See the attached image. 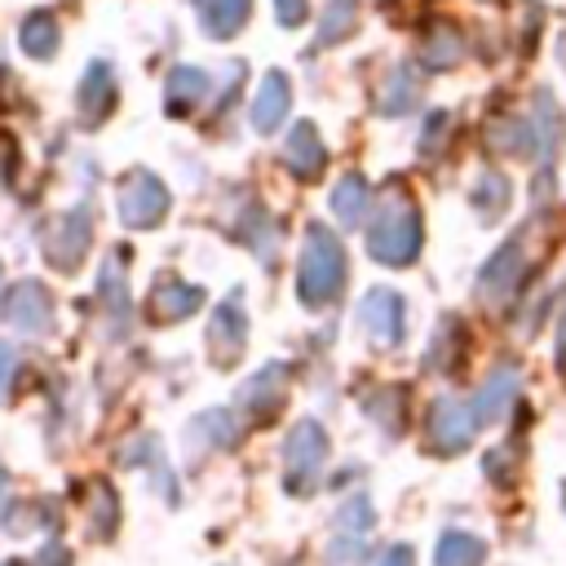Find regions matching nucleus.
I'll list each match as a JSON object with an SVG mask.
<instances>
[{"instance_id":"f3484780","label":"nucleus","mask_w":566,"mask_h":566,"mask_svg":"<svg viewBox=\"0 0 566 566\" xmlns=\"http://www.w3.org/2000/svg\"><path fill=\"white\" fill-rule=\"evenodd\" d=\"M203 97H208V75L199 66H172L168 71V84H164L168 115H190Z\"/></svg>"},{"instance_id":"b1692460","label":"nucleus","mask_w":566,"mask_h":566,"mask_svg":"<svg viewBox=\"0 0 566 566\" xmlns=\"http://www.w3.org/2000/svg\"><path fill=\"white\" fill-rule=\"evenodd\" d=\"M358 22V0H327L323 4V18H318V35L314 44L327 49V44H340Z\"/></svg>"},{"instance_id":"6ab92c4d","label":"nucleus","mask_w":566,"mask_h":566,"mask_svg":"<svg viewBox=\"0 0 566 566\" xmlns=\"http://www.w3.org/2000/svg\"><path fill=\"white\" fill-rule=\"evenodd\" d=\"M283 380H287V371H283L279 363L261 367V371L243 385V394H239V402L248 407V416H270V411L283 402Z\"/></svg>"},{"instance_id":"f03ea898","label":"nucleus","mask_w":566,"mask_h":566,"mask_svg":"<svg viewBox=\"0 0 566 566\" xmlns=\"http://www.w3.org/2000/svg\"><path fill=\"white\" fill-rule=\"evenodd\" d=\"M367 248H371V256L380 265L416 261V252H420V212H416V203L402 190H394L385 199V208L376 212V221L367 230Z\"/></svg>"},{"instance_id":"4c0bfd02","label":"nucleus","mask_w":566,"mask_h":566,"mask_svg":"<svg viewBox=\"0 0 566 566\" xmlns=\"http://www.w3.org/2000/svg\"><path fill=\"white\" fill-rule=\"evenodd\" d=\"M562 500H566V491H562Z\"/></svg>"},{"instance_id":"423d86ee","label":"nucleus","mask_w":566,"mask_h":566,"mask_svg":"<svg viewBox=\"0 0 566 566\" xmlns=\"http://www.w3.org/2000/svg\"><path fill=\"white\" fill-rule=\"evenodd\" d=\"M367 535H371V500L367 495H354L340 504L336 522H332V539H327V562L332 566H349L363 557L367 548Z\"/></svg>"},{"instance_id":"7c9ffc66","label":"nucleus","mask_w":566,"mask_h":566,"mask_svg":"<svg viewBox=\"0 0 566 566\" xmlns=\"http://www.w3.org/2000/svg\"><path fill=\"white\" fill-rule=\"evenodd\" d=\"M451 124V115L447 111H433L429 115V133H420V155H433L438 146H442V128Z\"/></svg>"},{"instance_id":"c9c22d12","label":"nucleus","mask_w":566,"mask_h":566,"mask_svg":"<svg viewBox=\"0 0 566 566\" xmlns=\"http://www.w3.org/2000/svg\"><path fill=\"white\" fill-rule=\"evenodd\" d=\"M557 363L566 371V314H562V332H557Z\"/></svg>"},{"instance_id":"473e14b6","label":"nucleus","mask_w":566,"mask_h":566,"mask_svg":"<svg viewBox=\"0 0 566 566\" xmlns=\"http://www.w3.org/2000/svg\"><path fill=\"white\" fill-rule=\"evenodd\" d=\"M305 13H310V4H305V0H274V18H279L283 27H301V22H305Z\"/></svg>"},{"instance_id":"412c9836","label":"nucleus","mask_w":566,"mask_h":566,"mask_svg":"<svg viewBox=\"0 0 566 566\" xmlns=\"http://www.w3.org/2000/svg\"><path fill=\"white\" fill-rule=\"evenodd\" d=\"M18 44H22V53H31L40 62L53 57L57 53V18L49 9H31L18 27Z\"/></svg>"},{"instance_id":"ddd939ff","label":"nucleus","mask_w":566,"mask_h":566,"mask_svg":"<svg viewBox=\"0 0 566 566\" xmlns=\"http://www.w3.org/2000/svg\"><path fill=\"white\" fill-rule=\"evenodd\" d=\"M283 164L296 172V177H318V168L327 164V150H323V137L310 119L292 124L287 142H283Z\"/></svg>"},{"instance_id":"39448f33","label":"nucleus","mask_w":566,"mask_h":566,"mask_svg":"<svg viewBox=\"0 0 566 566\" xmlns=\"http://www.w3.org/2000/svg\"><path fill=\"white\" fill-rule=\"evenodd\" d=\"M88 243H93V208L75 203L66 208L62 217H53L49 234H44V261L62 274L80 270V261L88 256Z\"/></svg>"},{"instance_id":"4be33fe9","label":"nucleus","mask_w":566,"mask_h":566,"mask_svg":"<svg viewBox=\"0 0 566 566\" xmlns=\"http://www.w3.org/2000/svg\"><path fill=\"white\" fill-rule=\"evenodd\" d=\"M416 102H420V80H416V71H411V66H394L389 80H385V88H380V111H385V115H407Z\"/></svg>"},{"instance_id":"a878e982","label":"nucleus","mask_w":566,"mask_h":566,"mask_svg":"<svg viewBox=\"0 0 566 566\" xmlns=\"http://www.w3.org/2000/svg\"><path fill=\"white\" fill-rule=\"evenodd\" d=\"M57 526V509L44 504V500H27L18 509L4 513V531L9 535H27V531H53Z\"/></svg>"},{"instance_id":"dca6fc26","label":"nucleus","mask_w":566,"mask_h":566,"mask_svg":"<svg viewBox=\"0 0 566 566\" xmlns=\"http://www.w3.org/2000/svg\"><path fill=\"white\" fill-rule=\"evenodd\" d=\"M513 394H517V371H513V367H500V371H491V380L482 385V394L469 402V411H473V424L482 429V424L500 420V416L509 411Z\"/></svg>"},{"instance_id":"7ed1b4c3","label":"nucleus","mask_w":566,"mask_h":566,"mask_svg":"<svg viewBox=\"0 0 566 566\" xmlns=\"http://www.w3.org/2000/svg\"><path fill=\"white\" fill-rule=\"evenodd\" d=\"M327 464V433L318 420H296L283 438V486L292 495H305Z\"/></svg>"},{"instance_id":"e433bc0d","label":"nucleus","mask_w":566,"mask_h":566,"mask_svg":"<svg viewBox=\"0 0 566 566\" xmlns=\"http://www.w3.org/2000/svg\"><path fill=\"white\" fill-rule=\"evenodd\" d=\"M4 495H9V469L0 464V504H4Z\"/></svg>"},{"instance_id":"cd10ccee","label":"nucleus","mask_w":566,"mask_h":566,"mask_svg":"<svg viewBox=\"0 0 566 566\" xmlns=\"http://www.w3.org/2000/svg\"><path fill=\"white\" fill-rule=\"evenodd\" d=\"M420 57H424L429 71H447L451 62H460V31L442 22V27L424 40V53H420Z\"/></svg>"},{"instance_id":"c756f323","label":"nucleus","mask_w":566,"mask_h":566,"mask_svg":"<svg viewBox=\"0 0 566 566\" xmlns=\"http://www.w3.org/2000/svg\"><path fill=\"white\" fill-rule=\"evenodd\" d=\"M195 433H203V438H212V447H230V442L239 438V429H234V420H230V411H203V416L195 420Z\"/></svg>"},{"instance_id":"2eb2a0df","label":"nucleus","mask_w":566,"mask_h":566,"mask_svg":"<svg viewBox=\"0 0 566 566\" xmlns=\"http://www.w3.org/2000/svg\"><path fill=\"white\" fill-rule=\"evenodd\" d=\"M287 102H292L287 75L270 71V75L261 80L256 97H252V128H256V133H274V128L283 124V115H287Z\"/></svg>"},{"instance_id":"f8f14e48","label":"nucleus","mask_w":566,"mask_h":566,"mask_svg":"<svg viewBox=\"0 0 566 566\" xmlns=\"http://www.w3.org/2000/svg\"><path fill=\"white\" fill-rule=\"evenodd\" d=\"M522 270H526V252H522V243L513 239V243H504L486 265H482V296L486 301H504L517 283H522Z\"/></svg>"},{"instance_id":"5701e85b","label":"nucleus","mask_w":566,"mask_h":566,"mask_svg":"<svg viewBox=\"0 0 566 566\" xmlns=\"http://www.w3.org/2000/svg\"><path fill=\"white\" fill-rule=\"evenodd\" d=\"M367 203H371V190H367V181L354 177V172L332 190V212H336L340 226H358V221L367 217Z\"/></svg>"},{"instance_id":"f704fd0d","label":"nucleus","mask_w":566,"mask_h":566,"mask_svg":"<svg viewBox=\"0 0 566 566\" xmlns=\"http://www.w3.org/2000/svg\"><path fill=\"white\" fill-rule=\"evenodd\" d=\"M380 566H416V553H411L407 544H394V548L380 557Z\"/></svg>"},{"instance_id":"0eeeda50","label":"nucleus","mask_w":566,"mask_h":566,"mask_svg":"<svg viewBox=\"0 0 566 566\" xmlns=\"http://www.w3.org/2000/svg\"><path fill=\"white\" fill-rule=\"evenodd\" d=\"M4 318H9L22 336H40V332H49V327H53V296H49V287L35 283V279L13 283L9 301H4Z\"/></svg>"},{"instance_id":"20e7f679","label":"nucleus","mask_w":566,"mask_h":566,"mask_svg":"<svg viewBox=\"0 0 566 566\" xmlns=\"http://www.w3.org/2000/svg\"><path fill=\"white\" fill-rule=\"evenodd\" d=\"M168 203H172L168 186L146 168H133L115 190V208H119V221L128 230H155L168 217Z\"/></svg>"},{"instance_id":"aec40b11","label":"nucleus","mask_w":566,"mask_h":566,"mask_svg":"<svg viewBox=\"0 0 566 566\" xmlns=\"http://www.w3.org/2000/svg\"><path fill=\"white\" fill-rule=\"evenodd\" d=\"M97 296H102V305H106L111 332H124V327H128V283H124V274H119V256H106V261H102Z\"/></svg>"},{"instance_id":"f257e3e1","label":"nucleus","mask_w":566,"mask_h":566,"mask_svg":"<svg viewBox=\"0 0 566 566\" xmlns=\"http://www.w3.org/2000/svg\"><path fill=\"white\" fill-rule=\"evenodd\" d=\"M345 287V248L336 243V234L327 226H310L305 230V248H301V270H296V292L310 310L332 305Z\"/></svg>"},{"instance_id":"1a4fd4ad","label":"nucleus","mask_w":566,"mask_h":566,"mask_svg":"<svg viewBox=\"0 0 566 566\" xmlns=\"http://www.w3.org/2000/svg\"><path fill=\"white\" fill-rule=\"evenodd\" d=\"M358 318H363V327L371 332L376 345H398L402 340V296L398 292L371 287L358 305Z\"/></svg>"},{"instance_id":"4468645a","label":"nucleus","mask_w":566,"mask_h":566,"mask_svg":"<svg viewBox=\"0 0 566 566\" xmlns=\"http://www.w3.org/2000/svg\"><path fill=\"white\" fill-rule=\"evenodd\" d=\"M199 305H203V292H199L195 283L159 279V283L150 287V314H155L159 323H181V318H190Z\"/></svg>"},{"instance_id":"bb28decb","label":"nucleus","mask_w":566,"mask_h":566,"mask_svg":"<svg viewBox=\"0 0 566 566\" xmlns=\"http://www.w3.org/2000/svg\"><path fill=\"white\" fill-rule=\"evenodd\" d=\"M115 522H119V500H115L111 482H93V495H88V526H93V535L106 539L115 531Z\"/></svg>"},{"instance_id":"9d476101","label":"nucleus","mask_w":566,"mask_h":566,"mask_svg":"<svg viewBox=\"0 0 566 566\" xmlns=\"http://www.w3.org/2000/svg\"><path fill=\"white\" fill-rule=\"evenodd\" d=\"M243 340H248V318H243V310H239V296H230V301H221V305L212 310L208 349H212V358H217L221 367H230V363L243 354Z\"/></svg>"},{"instance_id":"9b49d317","label":"nucleus","mask_w":566,"mask_h":566,"mask_svg":"<svg viewBox=\"0 0 566 566\" xmlns=\"http://www.w3.org/2000/svg\"><path fill=\"white\" fill-rule=\"evenodd\" d=\"M111 106H115V71L111 62L97 57L84 66V80H80V119L93 128L111 115Z\"/></svg>"},{"instance_id":"2f4dec72","label":"nucleus","mask_w":566,"mask_h":566,"mask_svg":"<svg viewBox=\"0 0 566 566\" xmlns=\"http://www.w3.org/2000/svg\"><path fill=\"white\" fill-rule=\"evenodd\" d=\"M31 566H71V548L62 544V539H49L40 553H35V562Z\"/></svg>"},{"instance_id":"393cba45","label":"nucleus","mask_w":566,"mask_h":566,"mask_svg":"<svg viewBox=\"0 0 566 566\" xmlns=\"http://www.w3.org/2000/svg\"><path fill=\"white\" fill-rule=\"evenodd\" d=\"M486 562V544L469 531H447L438 539V566H482Z\"/></svg>"},{"instance_id":"c85d7f7f","label":"nucleus","mask_w":566,"mask_h":566,"mask_svg":"<svg viewBox=\"0 0 566 566\" xmlns=\"http://www.w3.org/2000/svg\"><path fill=\"white\" fill-rule=\"evenodd\" d=\"M504 203H509V181H504L500 172H486V177L478 181V190H473V208L491 221V217L504 212Z\"/></svg>"},{"instance_id":"72a5a7b5","label":"nucleus","mask_w":566,"mask_h":566,"mask_svg":"<svg viewBox=\"0 0 566 566\" xmlns=\"http://www.w3.org/2000/svg\"><path fill=\"white\" fill-rule=\"evenodd\" d=\"M13 371H18V354H13V345H9V340H0V402H4V394H9Z\"/></svg>"},{"instance_id":"a211bd4d","label":"nucleus","mask_w":566,"mask_h":566,"mask_svg":"<svg viewBox=\"0 0 566 566\" xmlns=\"http://www.w3.org/2000/svg\"><path fill=\"white\" fill-rule=\"evenodd\" d=\"M195 13H199V22L212 40H230L248 22L252 0H195Z\"/></svg>"},{"instance_id":"6e6552de","label":"nucleus","mask_w":566,"mask_h":566,"mask_svg":"<svg viewBox=\"0 0 566 566\" xmlns=\"http://www.w3.org/2000/svg\"><path fill=\"white\" fill-rule=\"evenodd\" d=\"M473 433H478V424H473L469 402H460V398L433 402V411H429V447L433 451H460L473 442Z\"/></svg>"}]
</instances>
